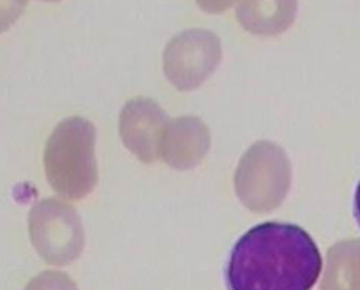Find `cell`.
<instances>
[{
  "mask_svg": "<svg viewBox=\"0 0 360 290\" xmlns=\"http://www.w3.org/2000/svg\"><path fill=\"white\" fill-rule=\"evenodd\" d=\"M321 272V251L306 230L266 222L237 241L226 282L228 290H312Z\"/></svg>",
  "mask_w": 360,
  "mask_h": 290,
  "instance_id": "cell-1",
  "label": "cell"
},
{
  "mask_svg": "<svg viewBox=\"0 0 360 290\" xmlns=\"http://www.w3.org/2000/svg\"><path fill=\"white\" fill-rule=\"evenodd\" d=\"M95 127L82 116L57 125L44 150V170L53 189L63 198H82L95 175Z\"/></svg>",
  "mask_w": 360,
  "mask_h": 290,
  "instance_id": "cell-2",
  "label": "cell"
},
{
  "mask_svg": "<svg viewBox=\"0 0 360 290\" xmlns=\"http://www.w3.org/2000/svg\"><path fill=\"white\" fill-rule=\"evenodd\" d=\"M29 232L34 248L51 265L69 263L82 248V228L75 211L55 198H44L34 205L29 215Z\"/></svg>",
  "mask_w": 360,
  "mask_h": 290,
  "instance_id": "cell-3",
  "label": "cell"
},
{
  "mask_svg": "<svg viewBox=\"0 0 360 290\" xmlns=\"http://www.w3.org/2000/svg\"><path fill=\"white\" fill-rule=\"evenodd\" d=\"M222 58L220 39L213 32L191 29L172 38L164 53V71L179 91L198 88Z\"/></svg>",
  "mask_w": 360,
  "mask_h": 290,
  "instance_id": "cell-4",
  "label": "cell"
},
{
  "mask_svg": "<svg viewBox=\"0 0 360 290\" xmlns=\"http://www.w3.org/2000/svg\"><path fill=\"white\" fill-rule=\"evenodd\" d=\"M168 120L166 112L153 99L136 97L129 101L120 111V134L133 151L147 156L167 128Z\"/></svg>",
  "mask_w": 360,
  "mask_h": 290,
  "instance_id": "cell-5",
  "label": "cell"
},
{
  "mask_svg": "<svg viewBox=\"0 0 360 290\" xmlns=\"http://www.w3.org/2000/svg\"><path fill=\"white\" fill-rule=\"evenodd\" d=\"M288 0H239L236 17L243 29L257 35L275 33L285 25Z\"/></svg>",
  "mask_w": 360,
  "mask_h": 290,
  "instance_id": "cell-6",
  "label": "cell"
},
{
  "mask_svg": "<svg viewBox=\"0 0 360 290\" xmlns=\"http://www.w3.org/2000/svg\"><path fill=\"white\" fill-rule=\"evenodd\" d=\"M207 126L195 116H182L167 128V148L174 158H193L200 156L209 146Z\"/></svg>",
  "mask_w": 360,
  "mask_h": 290,
  "instance_id": "cell-7",
  "label": "cell"
},
{
  "mask_svg": "<svg viewBox=\"0 0 360 290\" xmlns=\"http://www.w3.org/2000/svg\"><path fill=\"white\" fill-rule=\"evenodd\" d=\"M25 290H76V287L63 272L48 270L32 279Z\"/></svg>",
  "mask_w": 360,
  "mask_h": 290,
  "instance_id": "cell-8",
  "label": "cell"
},
{
  "mask_svg": "<svg viewBox=\"0 0 360 290\" xmlns=\"http://www.w3.org/2000/svg\"><path fill=\"white\" fill-rule=\"evenodd\" d=\"M27 4V0H0V34L18 20Z\"/></svg>",
  "mask_w": 360,
  "mask_h": 290,
  "instance_id": "cell-9",
  "label": "cell"
},
{
  "mask_svg": "<svg viewBox=\"0 0 360 290\" xmlns=\"http://www.w3.org/2000/svg\"><path fill=\"white\" fill-rule=\"evenodd\" d=\"M198 6L210 14H219L228 10L235 0H196Z\"/></svg>",
  "mask_w": 360,
  "mask_h": 290,
  "instance_id": "cell-10",
  "label": "cell"
},
{
  "mask_svg": "<svg viewBox=\"0 0 360 290\" xmlns=\"http://www.w3.org/2000/svg\"><path fill=\"white\" fill-rule=\"evenodd\" d=\"M354 213L355 218H356L357 222H359L360 226V181L359 185H357L356 191H355Z\"/></svg>",
  "mask_w": 360,
  "mask_h": 290,
  "instance_id": "cell-11",
  "label": "cell"
},
{
  "mask_svg": "<svg viewBox=\"0 0 360 290\" xmlns=\"http://www.w3.org/2000/svg\"><path fill=\"white\" fill-rule=\"evenodd\" d=\"M44 1L57 2V1H60V0H44Z\"/></svg>",
  "mask_w": 360,
  "mask_h": 290,
  "instance_id": "cell-12",
  "label": "cell"
}]
</instances>
